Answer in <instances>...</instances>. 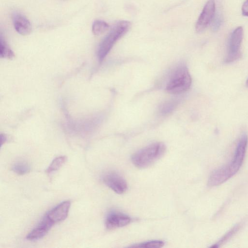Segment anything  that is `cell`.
<instances>
[{
    "mask_svg": "<svg viewBox=\"0 0 248 248\" xmlns=\"http://www.w3.org/2000/svg\"><path fill=\"white\" fill-rule=\"evenodd\" d=\"M14 25L15 30L22 35L29 34L31 31V26L29 20L24 16L16 14L14 16Z\"/></svg>",
    "mask_w": 248,
    "mask_h": 248,
    "instance_id": "11",
    "label": "cell"
},
{
    "mask_svg": "<svg viewBox=\"0 0 248 248\" xmlns=\"http://www.w3.org/2000/svg\"><path fill=\"white\" fill-rule=\"evenodd\" d=\"M191 82V77L187 67L181 64L172 72L167 83L166 90L171 94L182 93L189 89Z\"/></svg>",
    "mask_w": 248,
    "mask_h": 248,
    "instance_id": "3",
    "label": "cell"
},
{
    "mask_svg": "<svg viewBox=\"0 0 248 248\" xmlns=\"http://www.w3.org/2000/svg\"><path fill=\"white\" fill-rule=\"evenodd\" d=\"M248 142L246 133L242 135L236 147L233 158L227 164L212 172L208 185L215 186L225 182L234 175L241 167L245 157Z\"/></svg>",
    "mask_w": 248,
    "mask_h": 248,
    "instance_id": "1",
    "label": "cell"
},
{
    "mask_svg": "<svg viewBox=\"0 0 248 248\" xmlns=\"http://www.w3.org/2000/svg\"><path fill=\"white\" fill-rule=\"evenodd\" d=\"M243 29L241 26L236 28L232 33L229 40L225 62H233L240 57V46L243 38Z\"/></svg>",
    "mask_w": 248,
    "mask_h": 248,
    "instance_id": "5",
    "label": "cell"
},
{
    "mask_svg": "<svg viewBox=\"0 0 248 248\" xmlns=\"http://www.w3.org/2000/svg\"><path fill=\"white\" fill-rule=\"evenodd\" d=\"M215 13V3L214 0H209L205 4L195 26L197 32L202 31L212 20Z\"/></svg>",
    "mask_w": 248,
    "mask_h": 248,
    "instance_id": "7",
    "label": "cell"
},
{
    "mask_svg": "<svg viewBox=\"0 0 248 248\" xmlns=\"http://www.w3.org/2000/svg\"><path fill=\"white\" fill-rule=\"evenodd\" d=\"M130 26L129 21L122 20L117 22L112 27L99 46L97 57L100 62L103 61L115 43L128 31Z\"/></svg>",
    "mask_w": 248,
    "mask_h": 248,
    "instance_id": "4",
    "label": "cell"
},
{
    "mask_svg": "<svg viewBox=\"0 0 248 248\" xmlns=\"http://www.w3.org/2000/svg\"><path fill=\"white\" fill-rule=\"evenodd\" d=\"M242 13L243 16H248V0H246L243 4Z\"/></svg>",
    "mask_w": 248,
    "mask_h": 248,
    "instance_id": "20",
    "label": "cell"
},
{
    "mask_svg": "<svg viewBox=\"0 0 248 248\" xmlns=\"http://www.w3.org/2000/svg\"><path fill=\"white\" fill-rule=\"evenodd\" d=\"M176 106L175 102L169 101L162 105L160 108V111L163 114L171 112Z\"/></svg>",
    "mask_w": 248,
    "mask_h": 248,
    "instance_id": "17",
    "label": "cell"
},
{
    "mask_svg": "<svg viewBox=\"0 0 248 248\" xmlns=\"http://www.w3.org/2000/svg\"><path fill=\"white\" fill-rule=\"evenodd\" d=\"M65 156H60L54 159L46 170L47 173L58 170L66 162Z\"/></svg>",
    "mask_w": 248,
    "mask_h": 248,
    "instance_id": "14",
    "label": "cell"
},
{
    "mask_svg": "<svg viewBox=\"0 0 248 248\" xmlns=\"http://www.w3.org/2000/svg\"><path fill=\"white\" fill-rule=\"evenodd\" d=\"M109 28L108 24L101 20H95L92 25V32L95 35H100Z\"/></svg>",
    "mask_w": 248,
    "mask_h": 248,
    "instance_id": "13",
    "label": "cell"
},
{
    "mask_svg": "<svg viewBox=\"0 0 248 248\" xmlns=\"http://www.w3.org/2000/svg\"><path fill=\"white\" fill-rule=\"evenodd\" d=\"M165 151L166 146L163 143H152L135 153L132 157V161L137 167L145 168L159 159Z\"/></svg>",
    "mask_w": 248,
    "mask_h": 248,
    "instance_id": "2",
    "label": "cell"
},
{
    "mask_svg": "<svg viewBox=\"0 0 248 248\" xmlns=\"http://www.w3.org/2000/svg\"><path fill=\"white\" fill-rule=\"evenodd\" d=\"M71 202L64 201L51 210L46 216L53 223L64 220L68 214Z\"/></svg>",
    "mask_w": 248,
    "mask_h": 248,
    "instance_id": "9",
    "label": "cell"
},
{
    "mask_svg": "<svg viewBox=\"0 0 248 248\" xmlns=\"http://www.w3.org/2000/svg\"><path fill=\"white\" fill-rule=\"evenodd\" d=\"M0 54L2 58L12 59L15 55L13 51L8 46L6 42L3 39L2 35H0Z\"/></svg>",
    "mask_w": 248,
    "mask_h": 248,
    "instance_id": "15",
    "label": "cell"
},
{
    "mask_svg": "<svg viewBox=\"0 0 248 248\" xmlns=\"http://www.w3.org/2000/svg\"><path fill=\"white\" fill-rule=\"evenodd\" d=\"M54 223L46 216L36 228L26 236L29 240H36L44 237L50 229Z\"/></svg>",
    "mask_w": 248,
    "mask_h": 248,
    "instance_id": "10",
    "label": "cell"
},
{
    "mask_svg": "<svg viewBox=\"0 0 248 248\" xmlns=\"http://www.w3.org/2000/svg\"><path fill=\"white\" fill-rule=\"evenodd\" d=\"M222 18L220 15L217 16L212 23V28L214 31H217L221 24Z\"/></svg>",
    "mask_w": 248,
    "mask_h": 248,
    "instance_id": "18",
    "label": "cell"
},
{
    "mask_svg": "<svg viewBox=\"0 0 248 248\" xmlns=\"http://www.w3.org/2000/svg\"><path fill=\"white\" fill-rule=\"evenodd\" d=\"M131 221V217L126 215L119 212H111L107 216L105 224L107 229L111 230L125 226Z\"/></svg>",
    "mask_w": 248,
    "mask_h": 248,
    "instance_id": "8",
    "label": "cell"
},
{
    "mask_svg": "<svg viewBox=\"0 0 248 248\" xmlns=\"http://www.w3.org/2000/svg\"><path fill=\"white\" fill-rule=\"evenodd\" d=\"M246 86L248 87V78L247 79L246 81Z\"/></svg>",
    "mask_w": 248,
    "mask_h": 248,
    "instance_id": "21",
    "label": "cell"
},
{
    "mask_svg": "<svg viewBox=\"0 0 248 248\" xmlns=\"http://www.w3.org/2000/svg\"><path fill=\"white\" fill-rule=\"evenodd\" d=\"M238 229V226H236L233 228L231 230H230L228 232H227L220 241H219L217 244H221L225 241L226 240L228 239L236 232Z\"/></svg>",
    "mask_w": 248,
    "mask_h": 248,
    "instance_id": "19",
    "label": "cell"
},
{
    "mask_svg": "<svg viewBox=\"0 0 248 248\" xmlns=\"http://www.w3.org/2000/svg\"><path fill=\"white\" fill-rule=\"evenodd\" d=\"M104 183L112 190L118 194H123L127 189L125 179L115 171H109L103 175Z\"/></svg>",
    "mask_w": 248,
    "mask_h": 248,
    "instance_id": "6",
    "label": "cell"
},
{
    "mask_svg": "<svg viewBox=\"0 0 248 248\" xmlns=\"http://www.w3.org/2000/svg\"><path fill=\"white\" fill-rule=\"evenodd\" d=\"M164 243L162 241L154 240L144 243L135 244L130 247L132 248H160L163 246Z\"/></svg>",
    "mask_w": 248,
    "mask_h": 248,
    "instance_id": "16",
    "label": "cell"
},
{
    "mask_svg": "<svg viewBox=\"0 0 248 248\" xmlns=\"http://www.w3.org/2000/svg\"><path fill=\"white\" fill-rule=\"evenodd\" d=\"M12 170L19 175L28 173L31 170L30 165L26 162L18 161L15 163L12 167Z\"/></svg>",
    "mask_w": 248,
    "mask_h": 248,
    "instance_id": "12",
    "label": "cell"
}]
</instances>
